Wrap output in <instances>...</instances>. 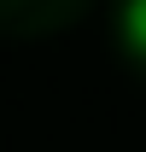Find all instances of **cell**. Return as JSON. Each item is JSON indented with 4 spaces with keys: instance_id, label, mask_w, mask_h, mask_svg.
I'll list each match as a JSON object with an SVG mask.
<instances>
[{
    "instance_id": "cell-1",
    "label": "cell",
    "mask_w": 146,
    "mask_h": 152,
    "mask_svg": "<svg viewBox=\"0 0 146 152\" xmlns=\"http://www.w3.org/2000/svg\"><path fill=\"white\" fill-rule=\"evenodd\" d=\"M117 35H123L128 53L146 58V0H123V12H117Z\"/></svg>"
}]
</instances>
